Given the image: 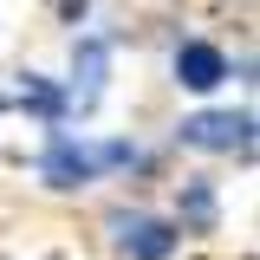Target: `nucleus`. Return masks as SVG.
<instances>
[{"instance_id": "nucleus-3", "label": "nucleus", "mask_w": 260, "mask_h": 260, "mask_svg": "<svg viewBox=\"0 0 260 260\" xmlns=\"http://www.w3.org/2000/svg\"><path fill=\"white\" fill-rule=\"evenodd\" d=\"M111 234H117V247H124L130 260H169L176 254V228L150 221V215H130V208L111 215Z\"/></svg>"}, {"instance_id": "nucleus-6", "label": "nucleus", "mask_w": 260, "mask_h": 260, "mask_svg": "<svg viewBox=\"0 0 260 260\" xmlns=\"http://www.w3.org/2000/svg\"><path fill=\"white\" fill-rule=\"evenodd\" d=\"M20 104H26V111H39V117L52 124V117H65V104H72V98H65L59 85H52V78H39V72H26V85H20Z\"/></svg>"}, {"instance_id": "nucleus-1", "label": "nucleus", "mask_w": 260, "mask_h": 260, "mask_svg": "<svg viewBox=\"0 0 260 260\" xmlns=\"http://www.w3.org/2000/svg\"><path fill=\"white\" fill-rule=\"evenodd\" d=\"M124 162H137V150L130 143H72V137H52L46 143V162H39V176L52 182V189H78V182H91L98 169H124Z\"/></svg>"}, {"instance_id": "nucleus-2", "label": "nucleus", "mask_w": 260, "mask_h": 260, "mask_svg": "<svg viewBox=\"0 0 260 260\" xmlns=\"http://www.w3.org/2000/svg\"><path fill=\"white\" fill-rule=\"evenodd\" d=\"M176 137H182L189 150H247V143H254V117H247V111H202V117H189Z\"/></svg>"}, {"instance_id": "nucleus-7", "label": "nucleus", "mask_w": 260, "mask_h": 260, "mask_svg": "<svg viewBox=\"0 0 260 260\" xmlns=\"http://www.w3.org/2000/svg\"><path fill=\"white\" fill-rule=\"evenodd\" d=\"M215 221V195H208V182H195L189 189V228H208Z\"/></svg>"}, {"instance_id": "nucleus-5", "label": "nucleus", "mask_w": 260, "mask_h": 260, "mask_svg": "<svg viewBox=\"0 0 260 260\" xmlns=\"http://www.w3.org/2000/svg\"><path fill=\"white\" fill-rule=\"evenodd\" d=\"M104 72H111V46H104V39H78V59H72V98H78V111L98 104Z\"/></svg>"}, {"instance_id": "nucleus-4", "label": "nucleus", "mask_w": 260, "mask_h": 260, "mask_svg": "<svg viewBox=\"0 0 260 260\" xmlns=\"http://www.w3.org/2000/svg\"><path fill=\"white\" fill-rule=\"evenodd\" d=\"M221 78H228V59L215 52V46L189 39V46L176 52V85H189V91H215Z\"/></svg>"}]
</instances>
